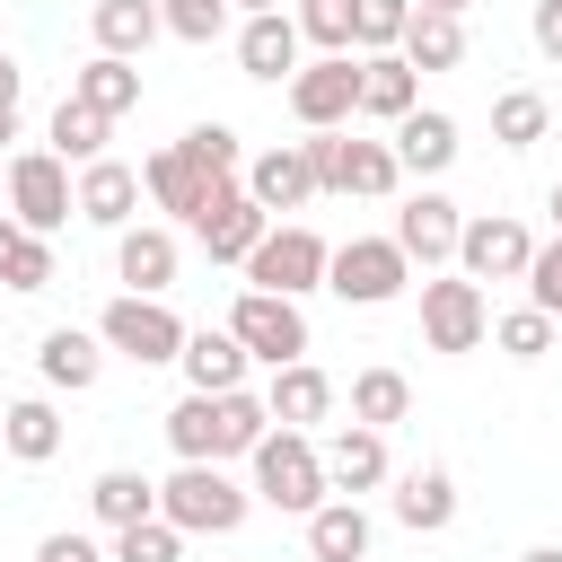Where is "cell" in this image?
I'll list each match as a JSON object with an SVG mask.
<instances>
[{
  "mask_svg": "<svg viewBox=\"0 0 562 562\" xmlns=\"http://www.w3.org/2000/svg\"><path fill=\"white\" fill-rule=\"evenodd\" d=\"M290 114L307 132H342L360 114V53H316L290 70Z\"/></svg>",
  "mask_w": 562,
  "mask_h": 562,
  "instance_id": "9",
  "label": "cell"
},
{
  "mask_svg": "<svg viewBox=\"0 0 562 562\" xmlns=\"http://www.w3.org/2000/svg\"><path fill=\"white\" fill-rule=\"evenodd\" d=\"M70 97H79V105H97L105 123H123V114L140 105V70H132V61H114V53H88V61L70 70Z\"/></svg>",
  "mask_w": 562,
  "mask_h": 562,
  "instance_id": "29",
  "label": "cell"
},
{
  "mask_svg": "<svg viewBox=\"0 0 562 562\" xmlns=\"http://www.w3.org/2000/svg\"><path fill=\"white\" fill-rule=\"evenodd\" d=\"M70 202H79V220L88 228H132V211H140V167H123V158H88L79 167V184H70Z\"/></svg>",
  "mask_w": 562,
  "mask_h": 562,
  "instance_id": "17",
  "label": "cell"
},
{
  "mask_svg": "<svg viewBox=\"0 0 562 562\" xmlns=\"http://www.w3.org/2000/svg\"><path fill=\"white\" fill-rule=\"evenodd\" d=\"M246 202L272 220V211H307L316 202V167H307V140H272V149H255L246 158Z\"/></svg>",
  "mask_w": 562,
  "mask_h": 562,
  "instance_id": "13",
  "label": "cell"
},
{
  "mask_svg": "<svg viewBox=\"0 0 562 562\" xmlns=\"http://www.w3.org/2000/svg\"><path fill=\"white\" fill-rule=\"evenodd\" d=\"M176 553H184V536H176L167 518H140V527H123V536H114V553H105V562H176Z\"/></svg>",
  "mask_w": 562,
  "mask_h": 562,
  "instance_id": "42",
  "label": "cell"
},
{
  "mask_svg": "<svg viewBox=\"0 0 562 562\" xmlns=\"http://www.w3.org/2000/svg\"><path fill=\"white\" fill-rule=\"evenodd\" d=\"M184 334H193V325H184L167 299H132V290L105 299V316H97V342H105L114 360H132V369H167V360L184 351Z\"/></svg>",
  "mask_w": 562,
  "mask_h": 562,
  "instance_id": "4",
  "label": "cell"
},
{
  "mask_svg": "<svg viewBox=\"0 0 562 562\" xmlns=\"http://www.w3.org/2000/svg\"><path fill=\"white\" fill-rule=\"evenodd\" d=\"M307 167H316V193H360V202H386L404 184L395 149L386 140H351V132H307Z\"/></svg>",
  "mask_w": 562,
  "mask_h": 562,
  "instance_id": "5",
  "label": "cell"
},
{
  "mask_svg": "<svg viewBox=\"0 0 562 562\" xmlns=\"http://www.w3.org/2000/svg\"><path fill=\"white\" fill-rule=\"evenodd\" d=\"M176 369L193 378V395H237L255 360H246V342H237L228 325H193V334H184V351H176Z\"/></svg>",
  "mask_w": 562,
  "mask_h": 562,
  "instance_id": "18",
  "label": "cell"
},
{
  "mask_svg": "<svg viewBox=\"0 0 562 562\" xmlns=\"http://www.w3.org/2000/svg\"><path fill=\"white\" fill-rule=\"evenodd\" d=\"M413 105H422V70H413L404 53H360V114L404 123Z\"/></svg>",
  "mask_w": 562,
  "mask_h": 562,
  "instance_id": "24",
  "label": "cell"
},
{
  "mask_svg": "<svg viewBox=\"0 0 562 562\" xmlns=\"http://www.w3.org/2000/svg\"><path fill=\"white\" fill-rule=\"evenodd\" d=\"M70 211H79V202H70V167H61L53 149H18V158H9V220H18L26 237H53Z\"/></svg>",
  "mask_w": 562,
  "mask_h": 562,
  "instance_id": "11",
  "label": "cell"
},
{
  "mask_svg": "<svg viewBox=\"0 0 562 562\" xmlns=\"http://www.w3.org/2000/svg\"><path fill=\"white\" fill-rule=\"evenodd\" d=\"M246 509H255V492L228 483V465H176V474L158 483V518H167L176 536H237Z\"/></svg>",
  "mask_w": 562,
  "mask_h": 562,
  "instance_id": "3",
  "label": "cell"
},
{
  "mask_svg": "<svg viewBox=\"0 0 562 562\" xmlns=\"http://www.w3.org/2000/svg\"><path fill=\"white\" fill-rule=\"evenodd\" d=\"M325 237L307 228V220H281V228H263L255 237V255H246V290H272V299H307V290H325Z\"/></svg>",
  "mask_w": 562,
  "mask_h": 562,
  "instance_id": "6",
  "label": "cell"
},
{
  "mask_svg": "<svg viewBox=\"0 0 562 562\" xmlns=\"http://www.w3.org/2000/svg\"><path fill=\"white\" fill-rule=\"evenodd\" d=\"M105 132H114V123H105L97 105H79V97H61V105H53V158H61V167L105 158Z\"/></svg>",
  "mask_w": 562,
  "mask_h": 562,
  "instance_id": "36",
  "label": "cell"
},
{
  "mask_svg": "<svg viewBox=\"0 0 562 562\" xmlns=\"http://www.w3.org/2000/svg\"><path fill=\"white\" fill-rule=\"evenodd\" d=\"M18 97H26V70L0 53V114H18Z\"/></svg>",
  "mask_w": 562,
  "mask_h": 562,
  "instance_id": "46",
  "label": "cell"
},
{
  "mask_svg": "<svg viewBox=\"0 0 562 562\" xmlns=\"http://www.w3.org/2000/svg\"><path fill=\"white\" fill-rule=\"evenodd\" d=\"M228 334H237V342H246V360H263V369H290V360H307V307H299V299L237 290V307H228Z\"/></svg>",
  "mask_w": 562,
  "mask_h": 562,
  "instance_id": "8",
  "label": "cell"
},
{
  "mask_svg": "<svg viewBox=\"0 0 562 562\" xmlns=\"http://www.w3.org/2000/svg\"><path fill=\"white\" fill-rule=\"evenodd\" d=\"M140 193H149L167 220H184V228H193V220H202V202H211V176L167 140V149H149V158H140Z\"/></svg>",
  "mask_w": 562,
  "mask_h": 562,
  "instance_id": "20",
  "label": "cell"
},
{
  "mask_svg": "<svg viewBox=\"0 0 562 562\" xmlns=\"http://www.w3.org/2000/svg\"><path fill=\"white\" fill-rule=\"evenodd\" d=\"M158 26L176 44H220L228 35V0H158Z\"/></svg>",
  "mask_w": 562,
  "mask_h": 562,
  "instance_id": "40",
  "label": "cell"
},
{
  "mask_svg": "<svg viewBox=\"0 0 562 562\" xmlns=\"http://www.w3.org/2000/svg\"><path fill=\"white\" fill-rule=\"evenodd\" d=\"M237 70L263 79V88H281V79L299 70V26H290V9H263V18L237 26Z\"/></svg>",
  "mask_w": 562,
  "mask_h": 562,
  "instance_id": "23",
  "label": "cell"
},
{
  "mask_svg": "<svg viewBox=\"0 0 562 562\" xmlns=\"http://www.w3.org/2000/svg\"><path fill=\"white\" fill-rule=\"evenodd\" d=\"M263 413H272V430H316V422L334 413V378H325L316 360H290V369H272Z\"/></svg>",
  "mask_w": 562,
  "mask_h": 562,
  "instance_id": "21",
  "label": "cell"
},
{
  "mask_svg": "<svg viewBox=\"0 0 562 562\" xmlns=\"http://www.w3.org/2000/svg\"><path fill=\"white\" fill-rule=\"evenodd\" d=\"M413 9H422V18H465L474 0H413Z\"/></svg>",
  "mask_w": 562,
  "mask_h": 562,
  "instance_id": "47",
  "label": "cell"
},
{
  "mask_svg": "<svg viewBox=\"0 0 562 562\" xmlns=\"http://www.w3.org/2000/svg\"><path fill=\"white\" fill-rule=\"evenodd\" d=\"M0 290H53V237H26L9 211H0Z\"/></svg>",
  "mask_w": 562,
  "mask_h": 562,
  "instance_id": "33",
  "label": "cell"
},
{
  "mask_svg": "<svg viewBox=\"0 0 562 562\" xmlns=\"http://www.w3.org/2000/svg\"><path fill=\"white\" fill-rule=\"evenodd\" d=\"M263 228H272V220L246 202V184H211V202H202V220H193V237H202L211 263H246Z\"/></svg>",
  "mask_w": 562,
  "mask_h": 562,
  "instance_id": "16",
  "label": "cell"
},
{
  "mask_svg": "<svg viewBox=\"0 0 562 562\" xmlns=\"http://www.w3.org/2000/svg\"><path fill=\"white\" fill-rule=\"evenodd\" d=\"M413 26V0H351V53H395Z\"/></svg>",
  "mask_w": 562,
  "mask_h": 562,
  "instance_id": "38",
  "label": "cell"
},
{
  "mask_svg": "<svg viewBox=\"0 0 562 562\" xmlns=\"http://www.w3.org/2000/svg\"><path fill=\"white\" fill-rule=\"evenodd\" d=\"M325 483H334V501H360V492H378V483H386V430H360V422H342V430L325 439Z\"/></svg>",
  "mask_w": 562,
  "mask_h": 562,
  "instance_id": "22",
  "label": "cell"
},
{
  "mask_svg": "<svg viewBox=\"0 0 562 562\" xmlns=\"http://www.w3.org/2000/svg\"><path fill=\"white\" fill-rule=\"evenodd\" d=\"M35 369H44V386L88 395V386L105 378V342H97V334H79V325H53V334L35 342Z\"/></svg>",
  "mask_w": 562,
  "mask_h": 562,
  "instance_id": "25",
  "label": "cell"
},
{
  "mask_svg": "<svg viewBox=\"0 0 562 562\" xmlns=\"http://www.w3.org/2000/svg\"><path fill=\"white\" fill-rule=\"evenodd\" d=\"M176 149H184V158H193V167H202L211 184H237V176H246V140H237L228 123H193V132H184Z\"/></svg>",
  "mask_w": 562,
  "mask_h": 562,
  "instance_id": "37",
  "label": "cell"
},
{
  "mask_svg": "<svg viewBox=\"0 0 562 562\" xmlns=\"http://www.w3.org/2000/svg\"><path fill=\"white\" fill-rule=\"evenodd\" d=\"M544 211H553V237H562V184H553V193H544Z\"/></svg>",
  "mask_w": 562,
  "mask_h": 562,
  "instance_id": "50",
  "label": "cell"
},
{
  "mask_svg": "<svg viewBox=\"0 0 562 562\" xmlns=\"http://www.w3.org/2000/svg\"><path fill=\"white\" fill-rule=\"evenodd\" d=\"M263 430H272V413H263L255 386H237V395H184V404L167 413V448H176V465H228V457H255Z\"/></svg>",
  "mask_w": 562,
  "mask_h": 562,
  "instance_id": "1",
  "label": "cell"
},
{
  "mask_svg": "<svg viewBox=\"0 0 562 562\" xmlns=\"http://www.w3.org/2000/svg\"><path fill=\"white\" fill-rule=\"evenodd\" d=\"M518 562H562V544H527V553H518Z\"/></svg>",
  "mask_w": 562,
  "mask_h": 562,
  "instance_id": "48",
  "label": "cell"
},
{
  "mask_svg": "<svg viewBox=\"0 0 562 562\" xmlns=\"http://www.w3.org/2000/svg\"><path fill=\"white\" fill-rule=\"evenodd\" d=\"M35 562H105V553H97V536H79V527H53V536L35 544Z\"/></svg>",
  "mask_w": 562,
  "mask_h": 562,
  "instance_id": "44",
  "label": "cell"
},
{
  "mask_svg": "<svg viewBox=\"0 0 562 562\" xmlns=\"http://www.w3.org/2000/svg\"><path fill=\"white\" fill-rule=\"evenodd\" d=\"M369 544H378V527H369L360 501H325V509H307V553H316V562H369Z\"/></svg>",
  "mask_w": 562,
  "mask_h": 562,
  "instance_id": "28",
  "label": "cell"
},
{
  "mask_svg": "<svg viewBox=\"0 0 562 562\" xmlns=\"http://www.w3.org/2000/svg\"><path fill=\"white\" fill-rule=\"evenodd\" d=\"M0 140H18V114H0Z\"/></svg>",
  "mask_w": 562,
  "mask_h": 562,
  "instance_id": "51",
  "label": "cell"
},
{
  "mask_svg": "<svg viewBox=\"0 0 562 562\" xmlns=\"http://www.w3.org/2000/svg\"><path fill=\"white\" fill-rule=\"evenodd\" d=\"M413 70H457L465 61V18H422L413 9V26H404V44H395Z\"/></svg>",
  "mask_w": 562,
  "mask_h": 562,
  "instance_id": "34",
  "label": "cell"
},
{
  "mask_svg": "<svg viewBox=\"0 0 562 562\" xmlns=\"http://www.w3.org/2000/svg\"><path fill=\"white\" fill-rule=\"evenodd\" d=\"M527 255H536V237H527V220H509V211H483V220L457 228V272H465V281H518Z\"/></svg>",
  "mask_w": 562,
  "mask_h": 562,
  "instance_id": "12",
  "label": "cell"
},
{
  "mask_svg": "<svg viewBox=\"0 0 562 562\" xmlns=\"http://www.w3.org/2000/svg\"><path fill=\"white\" fill-rule=\"evenodd\" d=\"M176 263H184V246H176V228H158V220H132V228L114 237V272H123L132 299H167V290H176Z\"/></svg>",
  "mask_w": 562,
  "mask_h": 562,
  "instance_id": "15",
  "label": "cell"
},
{
  "mask_svg": "<svg viewBox=\"0 0 562 562\" xmlns=\"http://www.w3.org/2000/svg\"><path fill=\"white\" fill-rule=\"evenodd\" d=\"M404 281H413V263L395 237H342L325 255V290L342 307H386V299H404Z\"/></svg>",
  "mask_w": 562,
  "mask_h": 562,
  "instance_id": "7",
  "label": "cell"
},
{
  "mask_svg": "<svg viewBox=\"0 0 562 562\" xmlns=\"http://www.w3.org/2000/svg\"><path fill=\"white\" fill-rule=\"evenodd\" d=\"M404 413H413V378L404 369H360L351 378V422L360 430H395Z\"/></svg>",
  "mask_w": 562,
  "mask_h": 562,
  "instance_id": "32",
  "label": "cell"
},
{
  "mask_svg": "<svg viewBox=\"0 0 562 562\" xmlns=\"http://www.w3.org/2000/svg\"><path fill=\"white\" fill-rule=\"evenodd\" d=\"M492 342H501L509 360H544V351H553V316H536V307H509V316L492 325Z\"/></svg>",
  "mask_w": 562,
  "mask_h": 562,
  "instance_id": "41",
  "label": "cell"
},
{
  "mask_svg": "<svg viewBox=\"0 0 562 562\" xmlns=\"http://www.w3.org/2000/svg\"><path fill=\"white\" fill-rule=\"evenodd\" d=\"M527 35H536L544 61H562V0H536V9H527Z\"/></svg>",
  "mask_w": 562,
  "mask_h": 562,
  "instance_id": "45",
  "label": "cell"
},
{
  "mask_svg": "<svg viewBox=\"0 0 562 562\" xmlns=\"http://www.w3.org/2000/svg\"><path fill=\"white\" fill-rule=\"evenodd\" d=\"M0 448H9L18 465H44V457L61 448V413H53L44 395H18V404L0 413Z\"/></svg>",
  "mask_w": 562,
  "mask_h": 562,
  "instance_id": "31",
  "label": "cell"
},
{
  "mask_svg": "<svg viewBox=\"0 0 562 562\" xmlns=\"http://www.w3.org/2000/svg\"><path fill=\"white\" fill-rule=\"evenodd\" d=\"M246 465H255V501H272V509H290V518H307V509L334 501V483H325V448H316L307 430H263Z\"/></svg>",
  "mask_w": 562,
  "mask_h": 562,
  "instance_id": "2",
  "label": "cell"
},
{
  "mask_svg": "<svg viewBox=\"0 0 562 562\" xmlns=\"http://www.w3.org/2000/svg\"><path fill=\"white\" fill-rule=\"evenodd\" d=\"M395 518H404L413 536L457 527V474H448V465H413V474H395Z\"/></svg>",
  "mask_w": 562,
  "mask_h": 562,
  "instance_id": "26",
  "label": "cell"
},
{
  "mask_svg": "<svg viewBox=\"0 0 562 562\" xmlns=\"http://www.w3.org/2000/svg\"><path fill=\"white\" fill-rule=\"evenodd\" d=\"M88 509H97V527H140V518H158V483L149 474H132V465H105L97 483H88Z\"/></svg>",
  "mask_w": 562,
  "mask_h": 562,
  "instance_id": "30",
  "label": "cell"
},
{
  "mask_svg": "<svg viewBox=\"0 0 562 562\" xmlns=\"http://www.w3.org/2000/svg\"><path fill=\"white\" fill-rule=\"evenodd\" d=\"M518 281H527V307H536V316H553V325H562V237H553V246H536V255H527V272H518Z\"/></svg>",
  "mask_w": 562,
  "mask_h": 562,
  "instance_id": "43",
  "label": "cell"
},
{
  "mask_svg": "<svg viewBox=\"0 0 562 562\" xmlns=\"http://www.w3.org/2000/svg\"><path fill=\"white\" fill-rule=\"evenodd\" d=\"M290 26L316 53H351V0H290Z\"/></svg>",
  "mask_w": 562,
  "mask_h": 562,
  "instance_id": "39",
  "label": "cell"
},
{
  "mask_svg": "<svg viewBox=\"0 0 562 562\" xmlns=\"http://www.w3.org/2000/svg\"><path fill=\"white\" fill-rule=\"evenodd\" d=\"M457 228H465V211H457L448 193H430V184H422V193H404V211H395V228H386V237L404 246V263H422V272H430V263H457Z\"/></svg>",
  "mask_w": 562,
  "mask_h": 562,
  "instance_id": "14",
  "label": "cell"
},
{
  "mask_svg": "<svg viewBox=\"0 0 562 562\" xmlns=\"http://www.w3.org/2000/svg\"><path fill=\"white\" fill-rule=\"evenodd\" d=\"M0 413H9V404H0Z\"/></svg>",
  "mask_w": 562,
  "mask_h": 562,
  "instance_id": "52",
  "label": "cell"
},
{
  "mask_svg": "<svg viewBox=\"0 0 562 562\" xmlns=\"http://www.w3.org/2000/svg\"><path fill=\"white\" fill-rule=\"evenodd\" d=\"M88 35H97V53L132 61V53H149L167 26H158V0H97V9H88Z\"/></svg>",
  "mask_w": 562,
  "mask_h": 562,
  "instance_id": "27",
  "label": "cell"
},
{
  "mask_svg": "<svg viewBox=\"0 0 562 562\" xmlns=\"http://www.w3.org/2000/svg\"><path fill=\"white\" fill-rule=\"evenodd\" d=\"M386 149H395V167H404V176H448L465 140H457V114H439V105H413V114L395 123V140H386Z\"/></svg>",
  "mask_w": 562,
  "mask_h": 562,
  "instance_id": "19",
  "label": "cell"
},
{
  "mask_svg": "<svg viewBox=\"0 0 562 562\" xmlns=\"http://www.w3.org/2000/svg\"><path fill=\"white\" fill-rule=\"evenodd\" d=\"M492 334V299H483V281H465V272H439V281H422V342L430 351H474Z\"/></svg>",
  "mask_w": 562,
  "mask_h": 562,
  "instance_id": "10",
  "label": "cell"
},
{
  "mask_svg": "<svg viewBox=\"0 0 562 562\" xmlns=\"http://www.w3.org/2000/svg\"><path fill=\"white\" fill-rule=\"evenodd\" d=\"M228 9H246V18H263V9H281V0H228Z\"/></svg>",
  "mask_w": 562,
  "mask_h": 562,
  "instance_id": "49",
  "label": "cell"
},
{
  "mask_svg": "<svg viewBox=\"0 0 562 562\" xmlns=\"http://www.w3.org/2000/svg\"><path fill=\"white\" fill-rule=\"evenodd\" d=\"M544 132H553V105H544L536 88H501V97H492V140H501V149H536Z\"/></svg>",
  "mask_w": 562,
  "mask_h": 562,
  "instance_id": "35",
  "label": "cell"
}]
</instances>
